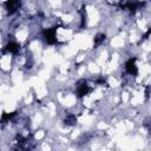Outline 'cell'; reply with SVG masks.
Returning a JSON list of instances; mask_svg holds the SVG:
<instances>
[{
	"label": "cell",
	"mask_w": 151,
	"mask_h": 151,
	"mask_svg": "<svg viewBox=\"0 0 151 151\" xmlns=\"http://www.w3.org/2000/svg\"><path fill=\"white\" fill-rule=\"evenodd\" d=\"M44 38L47 44H55L57 37H55V28H47L44 31Z\"/></svg>",
	"instance_id": "1"
},
{
	"label": "cell",
	"mask_w": 151,
	"mask_h": 151,
	"mask_svg": "<svg viewBox=\"0 0 151 151\" xmlns=\"http://www.w3.org/2000/svg\"><path fill=\"white\" fill-rule=\"evenodd\" d=\"M88 92V85L85 80H80L78 83V86H77V94L78 97H84L85 94H87Z\"/></svg>",
	"instance_id": "2"
},
{
	"label": "cell",
	"mask_w": 151,
	"mask_h": 151,
	"mask_svg": "<svg viewBox=\"0 0 151 151\" xmlns=\"http://www.w3.org/2000/svg\"><path fill=\"white\" fill-rule=\"evenodd\" d=\"M134 61H136V59H134V58H133V59H130V60L126 63V65H125V68H126L127 73H130V74H132V76H136V74H137V72H138V70H137V66H136Z\"/></svg>",
	"instance_id": "3"
},
{
	"label": "cell",
	"mask_w": 151,
	"mask_h": 151,
	"mask_svg": "<svg viewBox=\"0 0 151 151\" xmlns=\"http://www.w3.org/2000/svg\"><path fill=\"white\" fill-rule=\"evenodd\" d=\"M5 6H6V9L8 11V13H14L17 9H19V7H20V2L19 1H7V2H5Z\"/></svg>",
	"instance_id": "4"
},
{
	"label": "cell",
	"mask_w": 151,
	"mask_h": 151,
	"mask_svg": "<svg viewBox=\"0 0 151 151\" xmlns=\"http://www.w3.org/2000/svg\"><path fill=\"white\" fill-rule=\"evenodd\" d=\"M6 51L9 52V53H17L19 51V45L17 42H13V41L12 42H8L6 45Z\"/></svg>",
	"instance_id": "5"
},
{
	"label": "cell",
	"mask_w": 151,
	"mask_h": 151,
	"mask_svg": "<svg viewBox=\"0 0 151 151\" xmlns=\"http://www.w3.org/2000/svg\"><path fill=\"white\" fill-rule=\"evenodd\" d=\"M76 123H77V118H76L74 114H67V116H66V118H65V124H66V125L72 126V125H74Z\"/></svg>",
	"instance_id": "6"
},
{
	"label": "cell",
	"mask_w": 151,
	"mask_h": 151,
	"mask_svg": "<svg viewBox=\"0 0 151 151\" xmlns=\"http://www.w3.org/2000/svg\"><path fill=\"white\" fill-rule=\"evenodd\" d=\"M105 34L104 33H98L97 35H96V38H94V45H100L101 42H104V40H105Z\"/></svg>",
	"instance_id": "7"
},
{
	"label": "cell",
	"mask_w": 151,
	"mask_h": 151,
	"mask_svg": "<svg viewBox=\"0 0 151 151\" xmlns=\"http://www.w3.org/2000/svg\"><path fill=\"white\" fill-rule=\"evenodd\" d=\"M14 114H15V112H13V113H4L2 117H1V120H0V122H1V123H5V122L9 120Z\"/></svg>",
	"instance_id": "8"
},
{
	"label": "cell",
	"mask_w": 151,
	"mask_h": 151,
	"mask_svg": "<svg viewBox=\"0 0 151 151\" xmlns=\"http://www.w3.org/2000/svg\"><path fill=\"white\" fill-rule=\"evenodd\" d=\"M136 6H137V5L133 4V2H127V4L124 5V7H125L126 9H129V11H131V12H134V11H136V8H137Z\"/></svg>",
	"instance_id": "9"
},
{
	"label": "cell",
	"mask_w": 151,
	"mask_h": 151,
	"mask_svg": "<svg viewBox=\"0 0 151 151\" xmlns=\"http://www.w3.org/2000/svg\"><path fill=\"white\" fill-rule=\"evenodd\" d=\"M26 151H29V150H26Z\"/></svg>",
	"instance_id": "10"
}]
</instances>
